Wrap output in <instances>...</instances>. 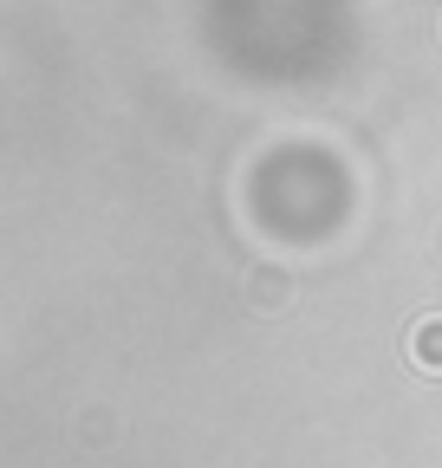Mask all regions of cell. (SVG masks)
Instances as JSON below:
<instances>
[{
	"mask_svg": "<svg viewBox=\"0 0 442 468\" xmlns=\"http://www.w3.org/2000/svg\"><path fill=\"white\" fill-rule=\"evenodd\" d=\"M254 280H260V286H254V300H260V306H280V300H287L280 273H254Z\"/></svg>",
	"mask_w": 442,
	"mask_h": 468,
	"instance_id": "obj_2",
	"label": "cell"
},
{
	"mask_svg": "<svg viewBox=\"0 0 442 468\" xmlns=\"http://www.w3.org/2000/svg\"><path fill=\"white\" fill-rule=\"evenodd\" d=\"M410 365H416V371H429V378H442V313H436V319H423V325L410 332Z\"/></svg>",
	"mask_w": 442,
	"mask_h": 468,
	"instance_id": "obj_1",
	"label": "cell"
}]
</instances>
